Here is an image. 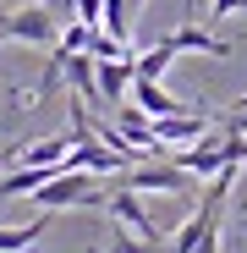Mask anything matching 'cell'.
<instances>
[{
    "label": "cell",
    "mask_w": 247,
    "mask_h": 253,
    "mask_svg": "<svg viewBox=\"0 0 247 253\" xmlns=\"http://www.w3.org/2000/svg\"><path fill=\"white\" fill-rule=\"evenodd\" d=\"M127 99L143 105L148 116H176V110H187V99L165 94V83H159V77H132V94H127Z\"/></svg>",
    "instance_id": "obj_7"
},
{
    "label": "cell",
    "mask_w": 247,
    "mask_h": 253,
    "mask_svg": "<svg viewBox=\"0 0 247 253\" xmlns=\"http://www.w3.org/2000/svg\"><path fill=\"white\" fill-rule=\"evenodd\" d=\"M110 176H99V171H50V182L44 187H33L28 198L38 204V209H88V204H105L110 198Z\"/></svg>",
    "instance_id": "obj_1"
},
{
    "label": "cell",
    "mask_w": 247,
    "mask_h": 253,
    "mask_svg": "<svg viewBox=\"0 0 247 253\" xmlns=\"http://www.w3.org/2000/svg\"><path fill=\"white\" fill-rule=\"evenodd\" d=\"M88 44H94V22H82V17H71V22L61 28V39H55V50H66V55L88 50Z\"/></svg>",
    "instance_id": "obj_13"
},
{
    "label": "cell",
    "mask_w": 247,
    "mask_h": 253,
    "mask_svg": "<svg viewBox=\"0 0 247 253\" xmlns=\"http://www.w3.org/2000/svg\"><path fill=\"white\" fill-rule=\"evenodd\" d=\"M105 215H110V220H121L127 231H138V237H148V242L159 248V226L148 220V209H143V193H138V187H127L121 176H115V187H110V198H105Z\"/></svg>",
    "instance_id": "obj_5"
},
{
    "label": "cell",
    "mask_w": 247,
    "mask_h": 253,
    "mask_svg": "<svg viewBox=\"0 0 247 253\" xmlns=\"http://www.w3.org/2000/svg\"><path fill=\"white\" fill-rule=\"evenodd\" d=\"M220 220H225V204L203 198L192 215L176 226V237L165 242V253H220Z\"/></svg>",
    "instance_id": "obj_2"
},
{
    "label": "cell",
    "mask_w": 247,
    "mask_h": 253,
    "mask_svg": "<svg viewBox=\"0 0 247 253\" xmlns=\"http://www.w3.org/2000/svg\"><path fill=\"white\" fill-rule=\"evenodd\" d=\"M138 6H143V0H132V11H138Z\"/></svg>",
    "instance_id": "obj_18"
},
{
    "label": "cell",
    "mask_w": 247,
    "mask_h": 253,
    "mask_svg": "<svg viewBox=\"0 0 247 253\" xmlns=\"http://www.w3.org/2000/svg\"><path fill=\"white\" fill-rule=\"evenodd\" d=\"M231 110H247V94H242V99H231Z\"/></svg>",
    "instance_id": "obj_16"
},
{
    "label": "cell",
    "mask_w": 247,
    "mask_h": 253,
    "mask_svg": "<svg viewBox=\"0 0 247 253\" xmlns=\"http://www.w3.org/2000/svg\"><path fill=\"white\" fill-rule=\"evenodd\" d=\"M165 39H171L176 50H192V55H214V61H220V55H231L225 39H214L209 28H198V22H181L176 33H165Z\"/></svg>",
    "instance_id": "obj_9"
},
{
    "label": "cell",
    "mask_w": 247,
    "mask_h": 253,
    "mask_svg": "<svg viewBox=\"0 0 247 253\" xmlns=\"http://www.w3.org/2000/svg\"><path fill=\"white\" fill-rule=\"evenodd\" d=\"M121 182L127 187H138V193H192V171L187 165H176V160H138V165H127V171H121Z\"/></svg>",
    "instance_id": "obj_3"
},
{
    "label": "cell",
    "mask_w": 247,
    "mask_h": 253,
    "mask_svg": "<svg viewBox=\"0 0 247 253\" xmlns=\"http://www.w3.org/2000/svg\"><path fill=\"white\" fill-rule=\"evenodd\" d=\"M110 253H115V248H110Z\"/></svg>",
    "instance_id": "obj_21"
},
{
    "label": "cell",
    "mask_w": 247,
    "mask_h": 253,
    "mask_svg": "<svg viewBox=\"0 0 247 253\" xmlns=\"http://www.w3.org/2000/svg\"><path fill=\"white\" fill-rule=\"evenodd\" d=\"M0 165H6V160H0Z\"/></svg>",
    "instance_id": "obj_19"
},
{
    "label": "cell",
    "mask_w": 247,
    "mask_h": 253,
    "mask_svg": "<svg viewBox=\"0 0 247 253\" xmlns=\"http://www.w3.org/2000/svg\"><path fill=\"white\" fill-rule=\"evenodd\" d=\"M0 44H6V28H0Z\"/></svg>",
    "instance_id": "obj_17"
},
{
    "label": "cell",
    "mask_w": 247,
    "mask_h": 253,
    "mask_svg": "<svg viewBox=\"0 0 247 253\" xmlns=\"http://www.w3.org/2000/svg\"><path fill=\"white\" fill-rule=\"evenodd\" d=\"M71 154V138H28L17 149V165H44V171H61Z\"/></svg>",
    "instance_id": "obj_8"
},
{
    "label": "cell",
    "mask_w": 247,
    "mask_h": 253,
    "mask_svg": "<svg viewBox=\"0 0 247 253\" xmlns=\"http://www.w3.org/2000/svg\"><path fill=\"white\" fill-rule=\"evenodd\" d=\"M99 28L132 44V0H105V11H99Z\"/></svg>",
    "instance_id": "obj_12"
},
{
    "label": "cell",
    "mask_w": 247,
    "mask_h": 253,
    "mask_svg": "<svg viewBox=\"0 0 247 253\" xmlns=\"http://www.w3.org/2000/svg\"><path fill=\"white\" fill-rule=\"evenodd\" d=\"M231 11H247V0H209V17H231Z\"/></svg>",
    "instance_id": "obj_14"
},
{
    "label": "cell",
    "mask_w": 247,
    "mask_h": 253,
    "mask_svg": "<svg viewBox=\"0 0 247 253\" xmlns=\"http://www.w3.org/2000/svg\"><path fill=\"white\" fill-rule=\"evenodd\" d=\"M0 160H6V165H17V143H0Z\"/></svg>",
    "instance_id": "obj_15"
},
{
    "label": "cell",
    "mask_w": 247,
    "mask_h": 253,
    "mask_svg": "<svg viewBox=\"0 0 247 253\" xmlns=\"http://www.w3.org/2000/svg\"><path fill=\"white\" fill-rule=\"evenodd\" d=\"M176 55H181V50L171 44V39H159L154 50H143V55H138V77H165V72L176 66Z\"/></svg>",
    "instance_id": "obj_11"
},
{
    "label": "cell",
    "mask_w": 247,
    "mask_h": 253,
    "mask_svg": "<svg viewBox=\"0 0 247 253\" xmlns=\"http://www.w3.org/2000/svg\"><path fill=\"white\" fill-rule=\"evenodd\" d=\"M0 28H6V39H17V44H55L61 39V11L55 6H11L0 17Z\"/></svg>",
    "instance_id": "obj_4"
},
{
    "label": "cell",
    "mask_w": 247,
    "mask_h": 253,
    "mask_svg": "<svg viewBox=\"0 0 247 253\" xmlns=\"http://www.w3.org/2000/svg\"><path fill=\"white\" fill-rule=\"evenodd\" d=\"M225 160H231V154H225V132H214V126H209V132H203L192 149H181V154H176V165H187L198 182H209Z\"/></svg>",
    "instance_id": "obj_6"
},
{
    "label": "cell",
    "mask_w": 247,
    "mask_h": 253,
    "mask_svg": "<svg viewBox=\"0 0 247 253\" xmlns=\"http://www.w3.org/2000/svg\"><path fill=\"white\" fill-rule=\"evenodd\" d=\"M44 231H50V209H38V220L28 226H0V253H28Z\"/></svg>",
    "instance_id": "obj_10"
},
{
    "label": "cell",
    "mask_w": 247,
    "mask_h": 253,
    "mask_svg": "<svg viewBox=\"0 0 247 253\" xmlns=\"http://www.w3.org/2000/svg\"><path fill=\"white\" fill-rule=\"evenodd\" d=\"M187 6H192V0H187Z\"/></svg>",
    "instance_id": "obj_20"
}]
</instances>
